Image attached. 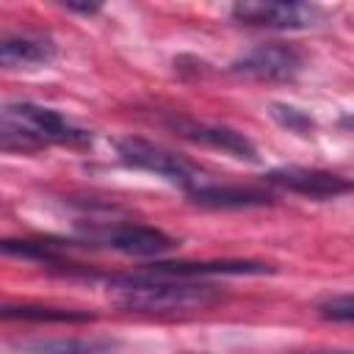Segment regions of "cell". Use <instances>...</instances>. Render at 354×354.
Here are the masks:
<instances>
[{
	"mask_svg": "<svg viewBox=\"0 0 354 354\" xmlns=\"http://www.w3.org/2000/svg\"><path fill=\"white\" fill-rule=\"evenodd\" d=\"M111 301L127 313L147 315H188L202 313L224 301V293L213 285L174 277H111Z\"/></svg>",
	"mask_w": 354,
	"mask_h": 354,
	"instance_id": "1",
	"label": "cell"
},
{
	"mask_svg": "<svg viewBox=\"0 0 354 354\" xmlns=\"http://www.w3.org/2000/svg\"><path fill=\"white\" fill-rule=\"evenodd\" d=\"M180 138L185 141H194V144H202V147H210V149H221L238 160H252L257 163V149L254 144L232 130V127H224V124H210V122H199V119H188V116H171L166 122Z\"/></svg>",
	"mask_w": 354,
	"mask_h": 354,
	"instance_id": "6",
	"label": "cell"
},
{
	"mask_svg": "<svg viewBox=\"0 0 354 354\" xmlns=\"http://www.w3.org/2000/svg\"><path fill=\"white\" fill-rule=\"evenodd\" d=\"M232 17L243 25L274 28V30H299L315 25L318 8L307 3H277V0H243L232 6Z\"/></svg>",
	"mask_w": 354,
	"mask_h": 354,
	"instance_id": "4",
	"label": "cell"
},
{
	"mask_svg": "<svg viewBox=\"0 0 354 354\" xmlns=\"http://www.w3.org/2000/svg\"><path fill=\"white\" fill-rule=\"evenodd\" d=\"M88 238L94 243H102L108 249H116L133 257H152V254H163L174 249V241L166 232L147 227V224H111V227L91 230Z\"/></svg>",
	"mask_w": 354,
	"mask_h": 354,
	"instance_id": "7",
	"label": "cell"
},
{
	"mask_svg": "<svg viewBox=\"0 0 354 354\" xmlns=\"http://www.w3.org/2000/svg\"><path fill=\"white\" fill-rule=\"evenodd\" d=\"M301 55L288 47V44H260L249 50L243 58L232 64V72L249 80H268V83H282L293 80L301 72Z\"/></svg>",
	"mask_w": 354,
	"mask_h": 354,
	"instance_id": "5",
	"label": "cell"
},
{
	"mask_svg": "<svg viewBox=\"0 0 354 354\" xmlns=\"http://www.w3.org/2000/svg\"><path fill=\"white\" fill-rule=\"evenodd\" d=\"M66 354H91V351H66Z\"/></svg>",
	"mask_w": 354,
	"mask_h": 354,
	"instance_id": "17",
	"label": "cell"
},
{
	"mask_svg": "<svg viewBox=\"0 0 354 354\" xmlns=\"http://www.w3.org/2000/svg\"><path fill=\"white\" fill-rule=\"evenodd\" d=\"M116 152H119L122 163H127L133 169H141V171H149V174H158V177L180 185L185 191H191L194 185L202 183V174L191 160H185L183 155H177L166 147H158L152 141L127 136V138L116 141Z\"/></svg>",
	"mask_w": 354,
	"mask_h": 354,
	"instance_id": "2",
	"label": "cell"
},
{
	"mask_svg": "<svg viewBox=\"0 0 354 354\" xmlns=\"http://www.w3.org/2000/svg\"><path fill=\"white\" fill-rule=\"evenodd\" d=\"M64 8H69V11H80V14H91V11H97L100 6H94V3H88V6H77V3H64Z\"/></svg>",
	"mask_w": 354,
	"mask_h": 354,
	"instance_id": "16",
	"label": "cell"
},
{
	"mask_svg": "<svg viewBox=\"0 0 354 354\" xmlns=\"http://www.w3.org/2000/svg\"><path fill=\"white\" fill-rule=\"evenodd\" d=\"M318 310H321V315L329 318V321H343V324H348V321L354 318V299H351L348 293H343V296H335V299L324 301Z\"/></svg>",
	"mask_w": 354,
	"mask_h": 354,
	"instance_id": "15",
	"label": "cell"
},
{
	"mask_svg": "<svg viewBox=\"0 0 354 354\" xmlns=\"http://www.w3.org/2000/svg\"><path fill=\"white\" fill-rule=\"evenodd\" d=\"M268 113H271L282 127H288V130H293V133H301V136L310 133L313 124H315L304 111H299V108H293V105H279V102H277V105H271Z\"/></svg>",
	"mask_w": 354,
	"mask_h": 354,
	"instance_id": "14",
	"label": "cell"
},
{
	"mask_svg": "<svg viewBox=\"0 0 354 354\" xmlns=\"http://www.w3.org/2000/svg\"><path fill=\"white\" fill-rule=\"evenodd\" d=\"M8 122L39 138L41 144H86L91 141V133L69 124L58 111L33 105V102H11L0 111Z\"/></svg>",
	"mask_w": 354,
	"mask_h": 354,
	"instance_id": "3",
	"label": "cell"
},
{
	"mask_svg": "<svg viewBox=\"0 0 354 354\" xmlns=\"http://www.w3.org/2000/svg\"><path fill=\"white\" fill-rule=\"evenodd\" d=\"M91 313L44 307V304H0V321H36V324H83L91 321Z\"/></svg>",
	"mask_w": 354,
	"mask_h": 354,
	"instance_id": "12",
	"label": "cell"
},
{
	"mask_svg": "<svg viewBox=\"0 0 354 354\" xmlns=\"http://www.w3.org/2000/svg\"><path fill=\"white\" fill-rule=\"evenodd\" d=\"M191 196L194 205L202 207H224V210H238V207H263L271 205L274 196L263 188H252V185H216V183H199L191 191H185Z\"/></svg>",
	"mask_w": 354,
	"mask_h": 354,
	"instance_id": "10",
	"label": "cell"
},
{
	"mask_svg": "<svg viewBox=\"0 0 354 354\" xmlns=\"http://www.w3.org/2000/svg\"><path fill=\"white\" fill-rule=\"evenodd\" d=\"M55 58V44L36 36H8L0 39V69H28L41 66Z\"/></svg>",
	"mask_w": 354,
	"mask_h": 354,
	"instance_id": "11",
	"label": "cell"
},
{
	"mask_svg": "<svg viewBox=\"0 0 354 354\" xmlns=\"http://www.w3.org/2000/svg\"><path fill=\"white\" fill-rule=\"evenodd\" d=\"M274 268L268 263L254 260H205V263H152L149 274L155 277H177V279H194V277H246V274H271Z\"/></svg>",
	"mask_w": 354,
	"mask_h": 354,
	"instance_id": "9",
	"label": "cell"
},
{
	"mask_svg": "<svg viewBox=\"0 0 354 354\" xmlns=\"http://www.w3.org/2000/svg\"><path fill=\"white\" fill-rule=\"evenodd\" d=\"M44 144L39 138H33L30 133H25L22 127H17L0 113V149L3 152H36Z\"/></svg>",
	"mask_w": 354,
	"mask_h": 354,
	"instance_id": "13",
	"label": "cell"
},
{
	"mask_svg": "<svg viewBox=\"0 0 354 354\" xmlns=\"http://www.w3.org/2000/svg\"><path fill=\"white\" fill-rule=\"evenodd\" d=\"M271 185L288 188L293 194L310 196V199H335L340 194L351 191V183L340 174L321 171V169H307V166H279L266 174Z\"/></svg>",
	"mask_w": 354,
	"mask_h": 354,
	"instance_id": "8",
	"label": "cell"
}]
</instances>
